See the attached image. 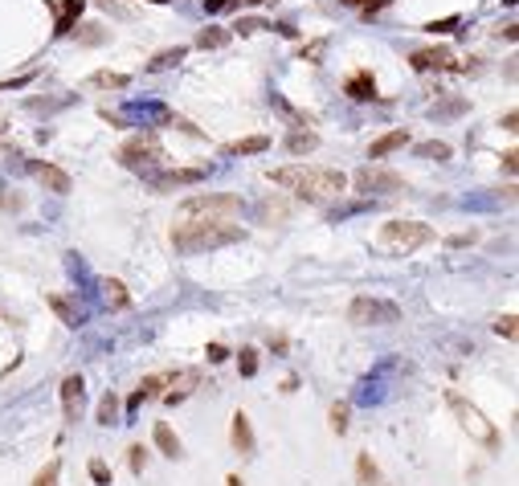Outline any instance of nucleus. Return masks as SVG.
Listing matches in <instances>:
<instances>
[{"label": "nucleus", "instance_id": "42", "mask_svg": "<svg viewBox=\"0 0 519 486\" xmlns=\"http://www.w3.org/2000/svg\"><path fill=\"white\" fill-rule=\"evenodd\" d=\"M344 4H352V8H364V4H368V0H344Z\"/></svg>", "mask_w": 519, "mask_h": 486}, {"label": "nucleus", "instance_id": "12", "mask_svg": "<svg viewBox=\"0 0 519 486\" xmlns=\"http://www.w3.org/2000/svg\"><path fill=\"white\" fill-rule=\"evenodd\" d=\"M344 95L356 98V102H372V98H377V82H372V74H368V70L352 74V78L344 82Z\"/></svg>", "mask_w": 519, "mask_h": 486}, {"label": "nucleus", "instance_id": "30", "mask_svg": "<svg viewBox=\"0 0 519 486\" xmlns=\"http://www.w3.org/2000/svg\"><path fill=\"white\" fill-rule=\"evenodd\" d=\"M86 470H90V478H95L98 486H111V466L102 462V458H90V466H86Z\"/></svg>", "mask_w": 519, "mask_h": 486}, {"label": "nucleus", "instance_id": "23", "mask_svg": "<svg viewBox=\"0 0 519 486\" xmlns=\"http://www.w3.org/2000/svg\"><path fill=\"white\" fill-rule=\"evenodd\" d=\"M119 413H123L119 396H115V392H107V396L98 401V425H119Z\"/></svg>", "mask_w": 519, "mask_h": 486}, {"label": "nucleus", "instance_id": "34", "mask_svg": "<svg viewBox=\"0 0 519 486\" xmlns=\"http://www.w3.org/2000/svg\"><path fill=\"white\" fill-rule=\"evenodd\" d=\"M286 213H290V209H286V204H274V200H266V204H262V217H278V221H286Z\"/></svg>", "mask_w": 519, "mask_h": 486}, {"label": "nucleus", "instance_id": "39", "mask_svg": "<svg viewBox=\"0 0 519 486\" xmlns=\"http://www.w3.org/2000/svg\"><path fill=\"white\" fill-rule=\"evenodd\" d=\"M98 4H107V8H115L119 17H127V4H119V0H98Z\"/></svg>", "mask_w": 519, "mask_h": 486}, {"label": "nucleus", "instance_id": "10", "mask_svg": "<svg viewBox=\"0 0 519 486\" xmlns=\"http://www.w3.org/2000/svg\"><path fill=\"white\" fill-rule=\"evenodd\" d=\"M409 62H413V70H458V62H454V57H450V49H417V53H413V57H409Z\"/></svg>", "mask_w": 519, "mask_h": 486}, {"label": "nucleus", "instance_id": "21", "mask_svg": "<svg viewBox=\"0 0 519 486\" xmlns=\"http://www.w3.org/2000/svg\"><path fill=\"white\" fill-rule=\"evenodd\" d=\"M229 37H234L229 29L209 25V29H201V33H196V46H201V49H221V46H229Z\"/></svg>", "mask_w": 519, "mask_h": 486}, {"label": "nucleus", "instance_id": "17", "mask_svg": "<svg viewBox=\"0 0 519 486\" xmlns=\"http://www.w3.org/2000/svg\"><path fill=\"white\" fill-rule=\"evenodd\" d=\"M315 147H319V135H315V131H290V135H286V151H290V155H307Z\"/></svg>", "mask_w": 519, "mask_h": 486}, {"label": "nucleus", "instance_id": "11", "mask_svg": "<svg viewBox=\"0 0 519 486\" xmlns=\"http://www.w3.org/2000/svg\"><path fill=\"white\" fill-rule=\"evenodd\" d=\"M209 172L205 168H176V172H164V176H156L151 184L160 188V193H168V188H184V184H201Z\"/></svg>", "mask_w": 519, "mask_h": 486}, {"label": "nucleus", "instance_id": "24", "mask_svg": "<svg viewBox=\"0 0 519 486\" xmlns=\"http://www.w3.org/2000/svg\"><path fill=\"white\" fill-rule=\"evenodd\" d=\"M176 62H184V46H176V49H164V53H156V57L147 62V70H168V66H176Z\"/></svg>", "mask_w": 519, "mask_h": 486}, {"label": "nucleus", "instance_id": "37", "mask_svg": "<svg viewBox=\"0 0 519 486\" xmlns=\"http://www.w3.org/2000/svg\"><path fill=\"white\" fill-rule=\"evenodd\" d=\"M82 41H90V46H95V41H102V33H98V25H86V33H82Z\"/></svg>", "mask_w": 519, "mask_h": 486}, {"label": "nucleus", "instance_id": "2", "mask_svg": "<svg viewBox=\"0 0 519 486\" xmlns=\"http://www.w3.org/2000/svg\"><path fill=\"white\" fill-rule=\"evenodd\" d=\"M234 242H241V225L234 221H184L172 229V245L180 254H205V249H221Z\"/></svg>", "mask_w": 519, "mask_h": 486}, {"label": "nucleus", "instance_id": "13", "mask_svg": "<svg viewBox=\"0 0 519 486\" xmlns=\"http://www.w3.org/2000/svg\"><path fill=\"white\" fill-rule=\"evenodd\" d=\"M33 172H37V180L46 184L49 193H58V196L70 193V176H66L62 168H53V164H33Z\"/></svg>", "mask_w": 519, "mask_h": 486}, {"label": "nucleus", "instance_id": "8", "mask_svg": "<svg viewBox=\"0 0 519 486\" xmlns=\"http://www.w3.org/2000/svg\"><path fill=\"white\" fill-rule=\"evenodd\" d=\"M229 441H234V450L241 458H254V450H258V438H254V425H250V417L237 409L234 421H229Z\"/></svg>", "mask_w": 519, "mask_h": 486}, {"label": "nucleus", "instance_id": "29", "mask_svg": "<svg viewBox=\"0 0 519 486\" xmlns=\"http://www.w3.org/2000/svg\"><path fill=\"white\" fill-rule=\"evenodd\" d=\"M237 368H241V376H254V372H258V352H254V347H241Z\"/></svg>", "mask_w": 519, "mask_h": 486}, {"label": "nucleus", "instance_id": "25", "mask_svg": "<svg viewBox=\"0 0 519 486\" xmlns=\"http://www.w3.org/2000/svg\"><path fill=\"white\" fill-rule=\"evenodd\" d=\"M49 307L62 315V323H66V327H78V311H74V307L66 303V298H62V294H49Z\"/></svg>", "mask_w": 519, "mask_h": 486}, {"label": "nucleus", "instance_id": "5", "mask_svg": "<svg viewBox=\"0 0 519 486\" xmlns=\"http://www.w3.org/2000/svg\"><path fill=\"white\" fill-rule=\"evenodd\" d=\"M348 319H352L356 327H389V323L401 319V307L389 303V298L360 294V298H352V307H348Z\"/></svg>", "mask_w": 519, "mask_h": 486}, {"label": "nucleus", "instance_id": "27", "mask_svg": "<svg viewBox=\"0 0 519 486\" xmlns=\"http://www.w3.org/2000/svg\"><path fill=\"white\" fill-rule=\"evenodd\" d=\"M348 417H352V409H348L344 401H335V405H331V429H335V433H348Z\"/></svg>", "mask_w": 519, "mask_h": 486}, {"label": "nucleus", "instance_id": "20", "mask_svg": "<svg viewBox=\"0 0 519 486\" xmlns=\"http://www.w3.org/2000/svg\"><path fill=\"white\" fill-rule=\"evenodd\" d=\"M270 147V139L266 135H250V139H237V144L225 147V155H258V151H266Z\"/></svg>", "mask_w": 519, "mask_h": 486}, {"label": "nucleus", "instance_id": "4", "mask_svg": "<svg viewBox=\"0 0 519 486\" xmlns=\"http://www.w3.org/2000/svg\"><path fill=\"white\" fill-rule=\"evenodd\" d=\"M429 242H433V229L422 225V221H389L380 229V245L389 254H397V258H405V254H413V249H422Z\"/></svg>", "mask_w": 519, "mask_h": 486}, {"label": "nucleus", "instance_id": "41", "mask_svg": "<svg viewBox=\"0 0 519 486\" xmlns=\"http://www.w3.org/2000/svg\"><path fill=\"white\" fill-rule=\"evenodd\" d=\"M225 486H245V482H241V478H237V474H229V478H225Z\"/></svg>", "mask_w": 519, "mask_h": 486}, {"label": "nucleus", "instance_id": "15", "mask_svg": "<svg viewBox=\"0 0 519 486\" xmlns=\"http://www.w3.org/2000/svg\"><path fill=\"white\" fill-rule=\"evenodd\" d=\"M82 8H86V0H66V4L58 8V29H53V37H70L74 21L82 17Z\"/></svg>", "mask_w": 519, "mask_h": 486}, {"label": "nucleus", "instance_id": "40", "mask_svg": "<svg viewBox=\"0 0 519 486\" xmlns=\"http://www.w3.org/2000/svg\"><path fill=\"white\" fill-rule=\"evenodd\" d=\"M474 233H458V237H450V245H471Z\"/></svg>", "mask_w": 519, "mask_h": 486}, {"label": "nucleus", "instance_id": "43", "mask_svg": "<svg viewBox=\"0 0 519 486\" xmlns=\"http://www.w3.org/2000/svg\"><path fill=\"white\" fill-rule=\"evenodd\" d=\"M229 4H262V0H229Z\"/></svg>", "mask_w": 519, "mask_h": 486}, {"label": "nucleus", "instance_id": "22", "mask_svg": "<svg viewBox=\"0 0 519 486\" xmlns=\"http://www.w3.org/2000/svg\"><path fill=\"white\" fill-rule=\"evenodd\" d=\"M102 298H107V307H127L131 303V294L119 278H102Z\"/></svg>", "mask_w": 519, "mask_h": 486}, {"label": "nucleus", "instance_id": "35", "mask_svg": "<svg viewBox=\"0 0 519 486\" xmlns=\"http://www.w3.org/2000/svg\"><path fill=\"white\" fill-rule=\"evenodd\" d=\"M454 25H458V17H446V21H429V25H425V33H450Z\"/></svg>", "mask_w": 519, "mask_h": 486}, {"label": "nucleus", "instance_id": "38", "mask_svg": "<svg viewBox=\"0 0 519 486\" xmlns=\"http://www.w3.org/2000/svg\"><path fill=\"white\" fill-rule=\"evenodd\" d=\"M225 4H229V0H205V13H221Z\"/></svg>", "mask_w": 519, "mask_h": 486}, {"label": "nucleus", "instance_id": "31", "mask_svg": "<svg viewBox=\"0 0 519 486\" xmlns=\"http://www.w3.org/2000/svg\"><path fill=\"white\" fill-rule=\"evenodd\" d=\"M262 29H274V25H266V21H258V17H241V21L229 29V33H262Z\"/></svg>", "mask_w": 519, "mask_h": 486}, {"label": "nucleus", "instance_id": "1", "mask_svg": "<svg viewBox=\"0 0 519 486\" xmlns=\"http://www.w3.org/2000/svg\"><path fill=\"white\" fill-rule=\"evenodd\" d=\"M270 180L286 188V193L303 196V200H335L348 188V176L335 168H311V164H286V168H274Z\"/></svg>", "mask_w": 519, "mask_h": 486}, {"label": "nucleus", "instance_id": "28", "mask_svg": "<svg viewBox=\"0 0 519 486\" xmlns=\"http://www.w3.org/2000/svg\"><path fill=\"white\" fill-rule=\"evenodd\" d=\"M417 155H425V160H450V144H442V139H429V144L417 147Z\"/></svg>", "mask_w": 519, "mask_h": 486}, {"label": "nucleus", "instance_id": "16", "mask_svg": "<svg viewBox=\"0 0 519 486\" xmlns=\"http://www.w3.org/2000/svg\"><path fill=\"white\" fill-rule=\"evenodd\" d=\"M405 144H409V135H405V131H389V135H380L377 144L368 147V160H384V155L401 151Z\"/></svg>", "mask_w": 519, "mask_h": 486}, {"label": "nucleus", "instance_id": "3", "mask_svg": "<svg viewBox=\"0 0 519 486\" xmlns=\"http://www.w3.org/2000/svg\"><path fill=\"white\" fill-rule=\"evenodd\" d=\"M241 213V200L234 193H201L180 204L184 221H234Z\"/></svg>", "mask_w": 519, "mask_h": 486}, {"label": "nucleus", "instance_id": "6", "mask_svg": "<svg viewBox=\"0 0 519 486\" xmlns=\"http://www.w3.org/2000/svg\"><path fill=\"white\" fill-rule=\"evenodd\" d=\"M119 160H123V168H151V164H160L164 160V151L156 144V135H135V139H127V144L119 147Z\"/></svg>", "mask_w": 519, "mask_h": 486}, {"label": "nucleus", "instance_id": "26", "mask_svg": "<svg viewBox=\"0 0 519 486\" xmlns=\"http://www.w3.org/2000/svg\"><path fill=\"white\" fill-rule=\"evenodd\" d=\"M58 478H62V462L53 458V462H46L41 470H37V478H33V486H58Z\"/></svg>", "mask_w": 519, "mask_h": 486}, {"label": "nucleus", "instance_id": "7", "mask_svg": "<svg viewBox=\"0 0 519 486\" xmlns=\"http://www.w3.org/2000/svg\"><path fill=\"white\" fill-rule=\"evenodd\" d=\"M356 193H364V196H372V193H401L405 188V180L397 176V172H384V168H364V172H356Z\"/></svg>", "mask_w": 519, "mask_h": 486}, {"label": "nucleus", "instance_id": "36", "mask_svg": "<svg viewBox=\"0 0 519 486\" xmlns=\"http://www.w3.org/2000/svg\"><path fill=\"white\" fill-rule=\"evenodd\" d=\"M205 356H209V364H221V360H229V352H225L221 343H209V352H205Z\"/></svg>", "mask_w": 519, "mask_h": 486}, {"label": "nucleus", "instance_id": "19", "mask_svg": "<svg viewBox=\"0 0 519 486\" xmlns=\"http://www.w3.org/2000/svg\"><path fill=\"white\" fill-rule=\"evenodd\" d=\"M90 86H98V90H127V86H131V78H127V74L98 70V74H90Z\"/></svg>", "mask_w": 519, "mask_h": 486}, {"label": "nucleus", "instance_id": "9", "mask_svg": "<svg viewBox=\"0 0 519 486\" xmlns=\"http://www.w3.org/2000/svg\"><path fill=\"white\" fill-rule=\"evenodd\" d=\"M82 401H86V380H82V376H66V380H62V409H66V421H78V417H82Z\"/></svg>", "mask_w": 519, "mask_h": 486}, {"label": "nucleus", "instance_id": "33", "mask_svg": "<svg viewBox=\"0 0 519 486\" xmlns=\"http://www.w3.org/2000/svg\"><path fill=\"white\" fill-rule=\"evenodd\" d=\"M515 323H519L515 315H503V319H499V323H495V331H499V335H503V340H515Z\"/></svg>", "mask_w": 519, "mask_h": 486}, {"label": "nucleus", "instance_id": "14", "mask_svg": "<svg viewBox=\"0 0 519 486\" xmlns=\"http://www.w3.org/2000/svg\"><path fill=\"white\" fill-rule=\"evenodd\" d=\"M151 441H156V450H160L164 458H180V438L172 433V425H168V421H156V429H151Z\"/></svg>", "mask_w": 519, "mask_h": 486}, {"label": "nucleus", "instance_id": "44", "mask_svg": "<svg viewBox=\"0 0 519 486\" xmlns=\"http://www.w3.org/2000/svg\"><path fill=\"white\" fill-rule=\"evenodd\" d=\"M151 4H168V0H151Z\"/></svg>", "mask_w": 519, "mask_h": 486}, {"label": "nucleus", "instance_id": "32", "mask_svg": "<svg viewBox=\"0 0 519 486\" xmlns=\"http://www.w3.org/2000/svg\"><path fill=\"white\" fill-rule=\"evenodd\" d=\"M127 466H131V474H143V466H147V450H143V445H131V450H127Z\"/></svg>", "mask_w": 519, "mask_h": 486}, {"label": "nucleus", "instance_id": "18", "mask_svg": "<svg viewBox=\"0 0 519 486\" xmlns=\"http://www.w3.org/2000/svg\"><path fill=\"white\" fill-rule=\"evenodd\" d=\"M356 482L380 486V470H377V462H372V454H356Z\"/></svg>", "mask_w": 519, "mask_h": 486}]
</instances>
